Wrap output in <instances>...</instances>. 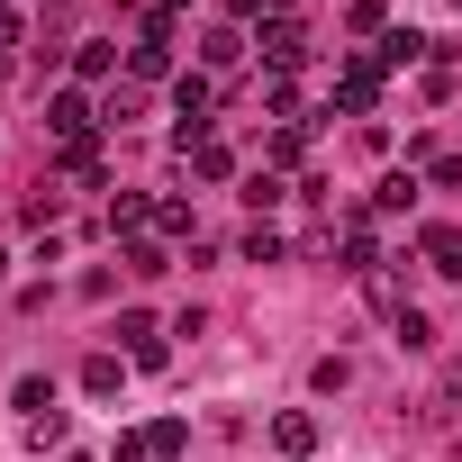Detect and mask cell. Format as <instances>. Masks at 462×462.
<instances>
[{
	"label": "cell",
	"mask_w": 462,
	"mask_h": 462,
	"mask_svg": "<svg viewBox=\"0 0 462 462\" xmlns=\"http://www.w3.org/2000/svg\"><path fill=\"white\" fill-rule=\"evenodd\" d=\"M127 273H136V282H163V273H172V254H163V245H136V254H127Z\"/></svg>",
	"instance_id": "cell-7"
},
{
	"label": "cell",
	"mask_w": 462,
	"mask_h": 462,
	"mask_svg": "<svg viewBox=\"0 0 462 462\" xmlns=\"http://www.w3.org/2000/svg\"><path fill=\"white\" fill-rule=\"evenodd\" d=\"M0 46H19V10H10V0H0Z\"/></svg>",
	"instance_id": "cell-12"
},
{
	"label": "cell",
	"mask_w": 462,
	"mask_h": 462,
	"mask_svg": "<svg viewBox=\"0 0 462 462\" xmlns=\"http://www.w3.org/2000/svg\"><path fill=\"white\" fill-rule=\"evenodd\" d=\"M372 91H381V73H372V64H354V73L336 82V100H345V109H372Z\"/></svg>",
	"instance_id": "cell-4"
},
{
	"label": "cell",
	"mask_w": 462,
	"mask_h": 462,
	"mask_svg": "<svg viewBox=\"0 0 462 462\" xmlns=\"http://www.w3.org/2000/svg\"><path fill=\"white\" fill-rule=\"evenodd\" d=\"M136 109H145V91H136V82H118V91H109V127H127Z\"/></svg>",
	"instance_id": "cell-11"
},
{
	"label": "cell",
	"mask_w": 462,
	"mask_h": 462,
	"mask_svg": "<svg viewBox=\"0 0 462 462\" xmlns=\"http://www.w3.org/2000/svg\"><path fill=\"white\" fill-rule=\"evenodd\" d=\"M273 444H282V453H309V444H318V417H282Z\"/></svg>",
	"instance_id": "cell-6"
},
{
	"label": "cell",
	"mask_w": 462,
	"mask_h": 462,
	"mask_svg": "<svg viewBox=\"0 0 462 462\" xmlns=\"http://www.w3.org/2000/svg\"><path fill=\"white\" fill-rule=\"evenodd\" d=\"M199 55H208V64H236V55H245V37H236V28H208V46H199Z\"/></svg>",
	"instance_id": "cell-9"
},
{
	"label": "cell",
	"mask_w": 462,
	"mask_h": 462,
	"mask_svg": "<svg viewBox=\"0 0 462 462\" xmlns=\"http://www.w3.org/2000/svg\"><path fill=\"white\" fill-rule=\"evenodd\" d=\"M82 390H91V399H109V390H118V363H109V354H91V363H82Z\"/></svg>",
	"instance_id": "cell-8"
},
{
	"label": "cell",
	"mask_w": 462,
	"mask_h": 462,
	"mask_svg": "<svg viewBox=\"0 0 462 462\" xmlns=\"http://www.w3.org/2000/svg\"><path fill=\"white\" fill-rule=\"evenodd\" d=\"M417 55H426V37H408V28H399V37H381V64H417Z\"/></svg>",
	"instance_id": "cell-10"
},
{
	"label": "cell",
	"mask_w": 462,
	"mask_h": 462,
	"mask_svg": "<svg viewBox=\"0 0 462 462\" xmlns=\"http://www.w3.org/2000/svg\"><path fill=\"white\" fill-rule=\"evenodd\" d=\"M408 199H417V181H408V172H390V181H381V190H372V208H381V217H399V208H408Z\"/></svg>",
	"instance_id": "cell-5"
},
{
	"label": "cell",
	"mask_w": 462,
	"mask_h": 462,
	"mask_svg": "<svg viewBox=\"0 0 462 462\" xmlns=\"http://www.w3.org/2000/svg\"><path fill=\"white\" fill-rule=\"evenodd\" d=\"M46 127H55L64 145H82V127H91V100H82V91H64V100L46 109Z\"/></svg>",
	"instance_id": "cell-1"
},
{
	"label": "cell",
	"mask_w": 462,
	"mask_h": 462,
	"mask_svg": "<svg viewBox=\"0 0 462 462\" xmlns=\"http://www.w3.org/2000/svg\"><path fill=\"white\" fill-rule=\"evenodd\" d=\"M263 55H273V64H300V55H309V37H300L291 19H273V37H263Z\"/></svg>",
	"instance_id": "cell-3"
},
{
	"label": "cell",
	"mask_w": 462,
	"mask_h": 462,
	"mask_svg": "<svg viewBox=\"0 0 462 462\" xmlns=\"http://www.w3.org/2000/svg\"><path fill=\"white\" fill-rule=\"evenodd\" d=\"M426 263L435 273H462V236H453V226H426Z\"/></svg>",
	"instance_id": "cell-2"
}]
</instances>
